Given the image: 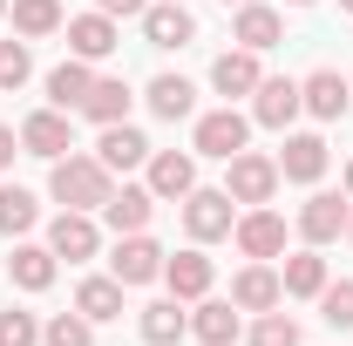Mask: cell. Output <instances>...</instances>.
I'll list each match as a JSON object with an SVG mask.
<instances>
[{"instance_id": "20", "label": "cell", "mask_w": 353, "mask_h": 346, "mask_svg": "<svg viewBox=\"0 0 353 346\" xmlns=\"http://www.w3.org/2000/svg\"><path fill=\"white\" fill-rule=\"evenodd\" d=\"M88 88H95V68H88L82 54H68L61 68H48V109H68V116H75L88 102Z\"/></svg>"}, {"instance_id": "31", "label": "cell", "mask_w": 353, "mask_h": 346, "mask_svg": "<svg viewBox=\"0 0 353 346\" xmlns=\"http://www.w3.org/2000/svg\"><path fill=\"white\" fill-rule=\"evenodd\" d=\"M34 217H41V204H34V190H21V183H0V231H7V238L34 231Z\"/></svg>"}, {"instance_id": "39", "label": "cell", "mask_w": 353, "mask_h": 346, "mask_svg": "<svg viewBox=\"0 0 353 346\" xmlns=\"http://www.w3.org/2000/svg\"><path fill=\"white\" fill-rule=\"evenodd\" d=\"M347 197H353V163H347Z\"/></svg>"}, {"instance_id": "21", "label": "cell", "mask_w": 353, "mask_h": 346, "mask_svg": "<svg viewBox=\"0 0 353 346\" xmlns=\"http://www.w3.org/2000/svg\"><path fill=\"white\" fill-rule=\"evenodd\" d=\"M95 156H102V170H136V163H150V136L130 130V123H109L102 130V143H95Z\"/></svg>"}, {"instance_id": "44", "label": "cell", "mask_w": 353, "mask_h": 346, "mask_svg": "<svg viewBox=\"0 0 353 346\" xmlns=\"http://www.w3.org/2000/svg\"><path fill=\"white\" fill-rule=\"evenodd\" d=\"M347 238H353V224H347Z\"/></svg>"}, {"instance_id": "35", "label": "cell", "mask_w": 353, "mask_h": 346, "mask_svg": "<svg viewBox=\"0 0 353 346\" xmlns=\"http://www.w3.org/2000/svg\"><path fill=\"white\" fill-rule=\"evenodd\" d=\"M0 346H41V319L21 312V305H7L0 312Z\"/></svg>"}, {"instance_id": "11", "label": "cell", "mask_w": 353, "mask_h": 346, "mask_svg": "<svg viewBox=\"0 0 353 346\" xmlns=\"http://www.w3.org/2000/svg\"><path fill=\"white\" fill-rule=\"evenodd\" d=\"M299 109H306V102H299V82H292V75H265V82L252 88V123H259V130H285Z\"/></svg>"}, {"instance_id": "36", "label": "cell", "mask_w": 353, "mask_h": 346, "mask_svg": "<svg viewBox=\"0 0 353 346\" xmlns=\"http://www.w3.org/2000/svg\"><path fill=\"white\" fill-rule=\"evenodd\" d=\"M252 346H299V326L272 305V312H259V326H252Z\"/></svg>"}, {"instance_id": "23", "label": "cell", "mask_w": 353, "mask_h": 346, "mask_svg": "<svg viewBox=\"0 0 353 346\" xmlns=\"http://www.w3.org/2000/svg\"><path fill=\"white\" fill-rule=\"evenodd\" d=\"M136 326H143V346H176L190 333V319H183V299H150L136 312Z\"/></svg>"}, {"instance_id": "33", "label": "cell", "mask_w": 353, "mask_h": 346, "mask_svg": "<svg viewBox=\"0 0 353 346\" xmlns=\"http://www.w3.org/2000/svg\"><path fill=\"white\" fill-rule=\"evenodd\" d=\"M319 319H326L333 333H347V326H353V278H340V285L326 278V292H319Z\"/></svg>"}, {"instance_id": "40", "label": "cell", "mask_w": 353, "mask_h": 346, "mask_svg": "<svg viewBox=\"0 0 353 346\" xmlns=\"http://www.w3.org/2000/svg\"><path fill=\"white\" fill-rule=\"evenodd\" d=\"M285 7H312V0H285Z\"/></svg>"}, {"instance_id": "18", "label": "cell", "mask_w": 353, "mask_h": 346, "mask_svg": "<svg viewBox=\"0 0 353 346\" xmlns=\"http://www.w3.org/2000/svg\"><path fill=\"white\" fill-rule=\"evenodd\" d=\"M279 299H285V285H279V272H272L265 258H252L238 278H231V305H238V312H272Z\"/></svg>"}, {"instance_id": "43", "label": "cell", "mask_w": 353, "mask_h": 346, "mask_svg": "<svg viewBox=\"0 0 353 346\" xmlns=\"http://www.w3.org/2000/svg\"><path fill=\"white\" fill-rule=\"evenodd\" d=\"M0 14H7V0H0Z\"/></svg>"}, {"instance_id": "3", "label": "cell", "mask_w": 353, "mask_h": 346, "mask_svg": "<svg viewBox=\"0 0 353 346\" xmlns=\"http://www.w3.org/2000/svg\"><path fill=\"white\" fill-rule=\"evenodd\" d=\"M231 224H238L231 190H190V197H183V231H190L197 245H218V238H231Z\"/></svg>"}, {"instance_id": "42", "label": "cell", "mask_w": 353, "mask_h": 346, "mask_svg": "<svg viewBox=\"0 0 353 346\" xmlns=\"http://www.w3.org/2000/svg\"><path fill=\"white\" fill-rule=\"evenodd\" d=\"M340 7H347V14H353V0H340Z\"/></svg>"}, {"instance_id": "4", "label": "cell", "mask_w": 353, "mask_h": 346, "mask_svg": "<svg viewBox=\"0 0 353 346\" xmlns=\"http://www.w3.org/2000/svg\"><path fill=\"white\" fill-rule=\"evenodd\" d=\"M245 136H252V116H238L231 102L224 109H211V116H197V156H218V163H231L238 150H245Z\"/></svg>"}, {"instance_id": "15", "label": "cell", "mask_w": 353, "mask_h": 346, "mask_svg": "<svg viewBox=\"0 0 353 346\" xmlns=\"http://www.w3.org/2000/svg\"><path fill=\"white\" fill-rule=\"evenodd\" d=\"M150 217H157V197H150V183H123V190H109V204H102V224H109L116 238H130V231H150Z\"/></svg>"}, {"instance_id": "27", "label": "cell", "mask_w": 353, "mask_h": 346, "mask_svg": "<svg viewBox=\"0 0 353 346\" xmlns=\"http://www.w3.org/2000/svg\"><path fill=\"white\" fill-rule=\"evenodd\" d=\"M82 116H88V123H102V130H109V123H130V82H123V75H95Z\"/></svg>"}, {"instance_id": "29", "label": "cell", "mask_w": 353, "mask_h": 346, "mask_svg": "<svg viewBox=\"0 0 353 346\" xmlns=\"http://www.w3.org/2000/svg\"><path fill=\"white\" fill-rule=\"evenodd\" d=\"M7 272H14L21 292H48V285H54V252H48V245H14Z\"/></svg>"}, {"instance_id": "7", "label": "cell", "mask_w": 353, "mask_h": 346, "mask_svg": "<svg viewBox=\"0 0 353 346\" xmlns=\"http://www.w3.org/2000/svg\"><path fill=\"white\" fill-rule=\"evenodd\" d=\"M231 238H238V252H245V258H265V265H272L279 252H285V217L265 211V204H252V211L231 224Z\"/></svg>"}, {"instance_id": "34", "label": "cell", "mask_w": 353, "mask_h": 346, "mask_svg": "<svg viewBox=\"0 0 353 346\" xmlns=\"http://www.w3.org/2000/svg\"><path fill=\"white\" fill-rule=\"evenodd\" d=\"M28 75H34V54H28V41H0V95H14Z\"/></svg>"}, {"instance_id": "13", "label": "cell", "mask_w": 353, "mask_h": 346, "mask_svg": "<svg viewBox=\"0 0 353 346\" xmlns=\"http://www.w3.org/2000/svg\"><path fill=\"white\" fill-rule=\"evenodd\" d=\"M163 285H170V299H183V305H190V299H211V285H218V265L190 245V252L163 258Z\"/></svg>"}, {"instance_id": "37", "label": "cell", "mask_w": 353, "mask_h": 346, "mask_svg": "<svg viewBox=\"0 0 353 346\" xmlns=\"http://www.w3.org/2000/svg\"><path fill=\"white\" fill-rule=\"evenodd\" d=\"M95 7H102L109 21H130V14H143V7H150V0H95Z\"/></svg>"}, {"instance_id": "16", "label": "cell", "mask_w": 353, "mask_h": 346, "mask_svg": "<svg viewBox=\"0 0 353 346\" xmlns=\"http://www.w3.org/2000/svg\"><path fill=\"white\" fill-rule=\"evenodd\" d=\"M299 102H306L319 123H340V116H347V102H353V82L340 75V68H312L306 82H299Z\"/></svg>"}, {"instance_id": "25", "label": "cell", "mask_w": 353, "mask_h": 346, "mask_svg": "<svg viewBox=\"0 0 353 346\" xmlns=\"http://www.w3.org/2000/svg\"><path fill=\"white\" fill-rule=\"evenodd\" d=\"M279 285H285V299H319V292H326V258H319V245L292 252L285 272H279Z\"/></svg>"}, {"instance_id": "17", "label": "cell", "mask_w": 353, "mask_h": 346, "mask_svg": "<svg viewBox=\"0 0 353 346\" xmlns=\"http://www.w3.org/2000/svg\"><path fill=\"white\" fill-rule=\"evenodd\" d=\"M116 48H123V34H116V21H109L102 7L68 21V54H82V61H109Z\"/></svg>"}, {"instance_id": "26", "label": "cell", "mask_w": 353, "mask_h": 346, "mask_svg": "<svg viewBox=\"0 0 353 346\" xmlns=\"http://www.w3.org/2000/svg\"><path fill=\"white\" fill-rule=\"evenodd\" d=\"M7 14H14V34H21V41H48V34H61V28H68L61 0H14Z\"/></svg>"}, {"instance_id": "22", "label": "cell", "mask_w": 353, "mask_h": 346, "mask_svg": "<svg viewBox=\"0 0 353 346\" xmlns=\"http://www.w3.org/2000/svg\"><path fill=\"white\" fill-rule=\"evenodd\" d=\"M279 176H285V183H319V176H326V136H285Z\"/></svg>"}, {"instance_id": "45", "label": "cell", "mask_w": 353, "mask_h": 346, "mask_svg": "<svg viewBox=\"0 0 353 346\" xmlns=\"http://www.w3.org/2000/svg\"><path fill=\"white\" fill-rule=\"evenodd\" d=\"M347 82H353V75H347Z\"/></svg>"}, {"instance_id": "10", "label": "cell", "mask_w": 353, "mask_h": 346, "mask_svg": "<svg viewBox=\"0 0 353 346\" xmlns=\"http://www.w3.org/2000/svg\"><path fill=\"white\" fill-rule=\"evenodd\" d=\"M143 41L150 48H190L197 41L190 7H183V0H150V7H143Z\"/></svg>"}, {"instance_id": "38", "label": "cell", "mask_w": 353, "mask_h": 346, "mask_svg": "<svg viewBox=\"0 0 353 346\" xmlns=\"http://www.w3.org/2000/svg\"><path fill=\"white\" fill-rule=\"evenodd\" d=\"M14 156H21V130H7V123H0V170H7Z\"/></svg>"}, {"instance_id": "9", "label": "cell", "mask_w": 353, "mask_h": 346, "mask_svg": "<svg viewBox=\"0 0 353 346\" xmlns=\"http://www.w3.org/2000/svg\"><path fill=\"white\" fill-rule=\"evenodd\" d=\"M347 224H353V211H347L340 190H312L306 204H299V238H306V245H333Z\"/></svg>"}, {"instance_id": "28", "label": "cell", "mask_w": 353, "mask_h": 346, "mask_svg": "<svg viewBox=\"0 0 353 346\" xmlns=\"http://www.w3.org/2000/svg\"><path fill=\"white\" fill-rule=\"evenodd\" d=\"M238 326H245V319H238V305H231V299H197L190 333H197L204 346H231V340H238Z\"/></svg>"}, {"instance_id": "8", "label": "cell", "mask_w": 353, "mask_h": 346, "mask_svg": "<svg viewBox=\"0 0 353 346\" xmlns=\"http://www.w3.org/2000/svg\"><path fill=\"white\" fill-rule=\"evenodd\" d=\"M21 150H28V156H48V163L68 156V150H75V123H68V109H34V116L21 123Z\"/></svg>"}, {"instance_id": "24", "label": "cell", "mask_w": 353, "mask_h": 346, "mask_svg": "<svg viewBox=\"0 0 353 346\" xmlns=\"http://www.w3.org/2000/svg\"><path fill=\"white\" fill-rule=\"evenodd\" d=\"M123 292H130V285H123L116 272H109V278H82V285H75V312L95 319V326H102V319H123Z\"/></svg>"}, {"instance_id": "2", "label": "cell", "mask_w": 353, "mask_h": 346, "mask_svg": "<svg viewBox=\"0 0 353 346\" xmlns=\"http://www.w3.org/2000/svg\"><path fill=\"white\" fill-rule=\"evenodd\" d=\"M224 190H231V204H272V190H279V156H259V150H238L231 156V176H224Z\"/></svg>"}, {"instance_id": "19", "label": "cell", "mask_w": 353, "mask_h": 346, "mask_svg": "<svg viewBox=\"0 0 353 346\" xmlns=\"http://www.w3.org/2000/svg\"><path fill=\"white\" fill-rule=\"evenodd\" d=\"M259 82H265V68H259V54H252V48H231V54H218V61H211V88H218L224 102L252 95Z\"/></svg>"}, {"instance_id": "1", "label": "cell", "mask_w": 353, "mask_h": 346, "mask_svg": "<svg viewBox=\"0 0 353 346\" xmlns=\"http://www.w3.org/2000/svg\"><path fill=\"white\" fill-rule=\"evenodd\" d=\"M109 190H116V176L102 170V156H54V170H48V197L61 204V211H102L109 204Z\"/></svg>"}, {"instance_id": "5", "label": "cell", "mask_w": 353, "mask_h": 346, "mask_svg": "<svg viewBox=\"0 0 353 346\" xmlns=\"http://www.w3.org/2000/svg\"><path fill=\"white\" fill-rule=\"evenodd\" d=\"M48 252L68 265H88L95 252H102V231H95V211H61L54 224H48Z\"/></svg>"}, {"instance_id": "32", "label": "cell", "mask_w": 353, "mask_h": 346, "mask_svg": "<svg viewBox=\"0 0 353 346\" xmlns=\"http://www.w3.org/2000/svg\"><path fill=\"white\" fill-rule=\"evenodd\" d=\"M41 346H95V319L54 312V319H41Z\"/></svg>"}, {"instance_id": "41", "label": "cell", "mask_w": 353, "mask_h": 346, "mask_svg": "<svg viewBox=\"0 0 353 346\" xmlns=\"http://www.w3.org/2000/svg\"><path fill=\"white\" fill-rule=\"evenodd\" d=\"M224 7H245V0H224Z\"/></svg>"}, {"instance_id": "12", "label": "cell", "mask_w": 353, "mask_h": 346, "mask_svg": "<svg viewBox=\"0 0 353 346\" xmlns=\"http://www.w3.org/2000/svg\"><path fill=\"white\" fill-rule=\"evenodd\" d=\"M197 190V150H150V197H190Z\"/></svg>"}, {"instance_id": "6", "label": "cell", "mask_w": 353, "mask_h": 346, "mask_svg": "<svg viewBox=\"0 0 353 346\" xmlns=\"http://www.w3.org/2000/svg\"><path fill=\"white\" fill-rule=\"evenodd\" d=\"M163 245L150 238V231H130V238H116V258H109V272L123 278V285H150V278H163Z\"/></svg>"}, {"instance_id": "14", "label": "cell", "mask_w": 353, "mask_h": 346, "mask_svg": "<svg viewBox=\"0 0 353 346\" xmlns=\"http://www.w3.org/2000/svg\"><path fill=\"white\" fill-rule=\"evenodd\" d=\"M231 41L252 48V54L279 48V41H285V14H279V7H265V0H245V7H238V21H231Z\"/></svg>"}, {"instance_id": "30", "label": "cell", "mask_w": 353, "mask_h": 346, "mask_svg": "<svg viewBox=\"0 0 353 346\" xmlns=\"http://www.w3.org/2000/svg\"><path fill=\"white\" fill-rule=\"evenodd\" d=\"M197 109V88L183 82V75H157L150 82V116H163V123H183Z\"/></svg>"}]
</instances>
